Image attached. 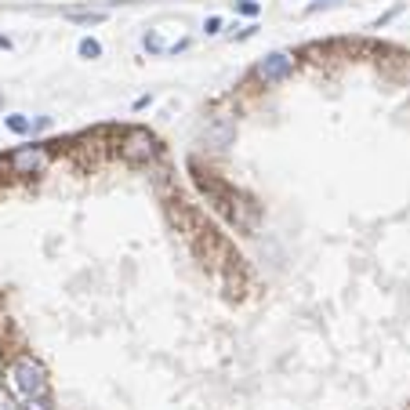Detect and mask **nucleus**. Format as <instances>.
<instances>
[{"label": "nucleus", "instance_id": "f257e3e1", "mask_svg": "<svg viewBox=\"0 0 410 410\" xmlns=\"http://www.w3.org/2000/svg\"><path fill=\"white\" fill-rule=\"evenodd\" d=\"M8 385H11V392H15L18 403H22V399H44V396H51L48 371L33 356H15L8 363Z\"/></svg>", "mask_w": 410, "mask_h": 410}, {"label": "nucleus", "instance_id": "f03ea898", "mask_svg": "<svg viewBox=\"0 0 410 410\" xmlns=\"http://www.w3.org/2000/svg\"><path fill=\"white\" fill-rule=\"evenodd\" d=\"M120 153H124L127 160H135V164H149V160L160 157V145H157V138L149 135V131H142V127H131V131L124 135V142H120Z\"/></svg>", "mask_w": 410, "mask_h": 410}, {"label": "nucleus", "instance_id": "7ed1b4c3", "mask_svg": "<svg viewBox=\"0 0 410 410\" xmlns=\"http://www.w3.org/2000/svg\"><path fill=\"white\" fill-rule=\"evenodd\" d=\"M48 164H51V153L44 145H22L8 157V167L15 171V175H40Z\"/></svg>", "mask_w": 410, "mask_h": 410}, {"label": "nucleus", "instance_id": "20e7f679", "mask_svg": "<svg viewBox=\"0 0 410 410\" xmlns=\"http://www.w3.org/2000/svg\"><path fill=\"white\" fill-rule=\"evenodd\" d=\"M291 70H294V58H291V55H284V51H276V55H269L265 62H258V77H262L265 84L284 80Z\"/></svg>", "mask_w": 410, "mask_h": 410}, {"label": "nucleus", "instance_id": "39448f33", "mask_svg": "<svg viewBox=\"0 0 410 410\" xmlns=\"http://www.w3.org/2000/svg\"><path fill=\"white\" fill-rule=\"evenodd\" d=\"M232 135H236V124H232L229 117H218V120H211V127L204 131V138H207L211 145H218V149H225V145L232 142Z\"/></svg>", "mask_w": 410, "mask_h": 410}, {"label": "nucleus", "instance_id": "423d86ee", "mask_svg": "<svg viewBox=\"0 0 410 410\" xmlns=\"http://www.w3.org/2000/svg\"><path fill=\"white\" fill-rule=\"evenodd\" d=\"M80 55L84 58H98L102 55V44H98V40H91V37H84L80 40Z\"/></svg>", "mask_w": 410, "mask_h": 410}, {"label": "nucleus", "instance_id": "0eeeda50", "mask_svg": "<svg viewBox=\"0 0 410 410\" xmlns=\"http://www.w3.org/2000/svg\"><path fill=\"white\" fill-rule=\"evenodd\" d=\"M70 18H77V22H102L105 11H70Z\"/></svg>", "mask_w": 410, "mask_h": 410}, {"label": "nucleus", "instance_id": "6e6552de", "mask_svg": "<svg viewBox=\"0 0 410 410\" xmlns=\"http://www.w3.org/2000/svg\"><path fill=\"white\" fill-rule=\"evenodd\" d=\"M8 127H11V131H18V135H26V131H33V124H29L26 117H8Z\"/></svg>", "mask_w": 410, "mask_h": 410}, {"label": "nucleus", "instance_id": "1a4fd4ad", "mask_svg": "<svg viewBox=\"0 0 410 410\" xmlns=\"http://www.w3.org/2000/svg\"><path fill=\"white\" fill-rule=\"evenodd\" d=\"M22 410H55V406L51 396H44V399H22Z\"/></svg>", "mask_w": 410, "mask_h": 410}, {"label": "nucleus", "instance_id": "9d476101", "mask_svg": "<svg viewBox=\"0 0 410 410\" xmlns=\"http://www.w3.org/2000/svg\"><path fill=\"white\" fill-rule=\"evenodd\" d=\"M236 11H240V15H258V11H262V4H258V0H240V4H236Z\"/></svg>", "mask_w": 410, "mask_h": 410}, {"label": "nucleus", "instance_id": "9b49d317", "mask_svg": "<svg viewBox=\"0 0 410 410\" xmlns=\"http://www.w3.org/2000/svg\"><path fill=\"white\" fill-rule=\"evenodd\" d=\"M204 29H207V33H218V29H222V18H218V15L207 18V26H204Z\"/></svg>", "mask_w": 410, "mask_h": 410}]
</instances>
